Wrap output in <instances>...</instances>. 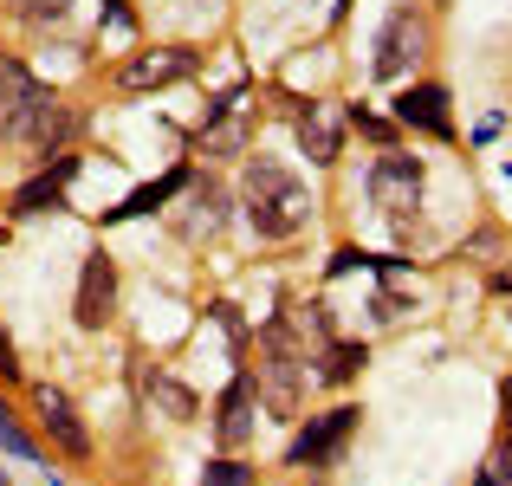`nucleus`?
<instances>
[{
    "instance_id": "f257e3e1",
    "label": "nucleus",
    "mask_w": 512,
    "mask_h": 486,
    "mask_svg": "<svg viewBox=\"0 0 512 486\" xmlns=\"http://www.w3.org/2000/svg\"><path fill=\"white\" fill-rule=\"evenodd\" d=\"M240 195H247V221H253L260 240H292L305 221H312V195H305V182L286 169V162H273V156L247 162Z\"/></svg>"
},
{
    "instance_id": "f03ea898",
    "label": "nucleus",
    "mask_w": 512,
    "mask_h": 486,
    "mask_svg": "<svg viewBox=\"0 0 512 486\" xmlns=\"http://www.w3.org/2000/svg\"><path fill=\"white\" fill-rule=\"evenodd\" d=\"M0 104H7V137H20V143L52 150V143L72 137V117L52 98V85H39V78L13 59H0Z\"/></svg>"
},
{
    "instance_id": "7ed1b4c3",
    "label": "nucleus",
    "mask_w": 512,
    "mask_h": 486,
    "mask_svg": "<svg viewBox=\"0 0 512 486\" xmlns=\"http://www.w3.org/2000/svg\"><path fill=\"white\" fill-rule=\"evenodd\" d=\"M305 350L292 344V324L286 318H273L266 324V337H260V376H266V402H273L279 415H292L299 409V383H305Z\"/></svg>"
},
{
    "instance_id": "20e7f679",
    "label": "nucleus",
    "mask_w": 512,
    "mask_h": 486,
    "mask_svg": "<svg viewBox=\"0 0 512 486\" xmlns=\"http://www.w3.org/2000/svg\"><path fill=\"white\" fill-rule=\"evenodd\" d=\"M370 201L389 214L396 227H409L415 214H422V162L415 156H376V169H370Z\"/></svg>"
},
{
    "instance_id": "39448f33",
    "label": "nucleus",
    "mask_w": 512,
    "mask_h": 486,
    "mask_svg": "<svg viewBox=\"0 0 512 486\" xmlns=\"http://www.w3.org/2000/svg\"><path fill=\"white\" fill-rule=\"evenodd\" d=\"M350 428H357V409H331V415H318V422H305L299 435H292V454H286V461H292V467H331V461L344 454Z\"/></svg>"
},
{
    "instance_id": "423d86ee",
    "label": "nucleus",
    "mask_w": 512,
    "mask_h": 486,
    "mask_svg": "<svg viewBox=\"0 0 512 486\" xmlns=\"http://www.w3.org/2000/svg\"><path fill=\"white\" fill-rule=\"evenodd\" d=\"M33 402H39V422H46V435L59 441L72 461H91V435H85V422H78L72 396H65V389H52V383H39Z\"/></svg>"
},
{
    "instance_id": "0eeeda50",
    "label": "nucleus",
    "mask_w": 512,
    "mask_h": 486,
    "mask_svg": "<svg viewBox=\"0 0 512 486\" xmlns=\"http://www.w3.org/2000/svg\"><path fill=\"white\" fill-rule=\"evenodd\" d=\"M396 124H402V130H422V137H435V143H448V137H454L448 91H441V85H409V91L396 98Z\"/></svg>"
},
{
    "instance_id": "6e6552de",
    "label": "nucleus",
    "mask_w": 512,
    "mask_h": 486,
    "mask_svg": "<svg viewBox=\"0 0 512 486\" xmlns=\"http://www.w3.org/2000/svg\"><path fill=\"white\" fill-rule=\"evenodd\" d=\"M111 305H117V266L104 260V253H85V273H78V324L85 331H104V318H111Z\"/></svg>"
},
{
    "instance_id": "1a4fd4ad",
    "label": "nucleus",
    "mask_w": 512,
    "mask_h": 486,
    "mask_svg": "<svg viewBox=\"0 0 512 486\" xmlns=\"http://www.w3.org/2000/svg\"><path fill=\"white\" fill-rule=\"evenodd\" d=\"M415 52H422V20L409 7H396L383 20V39H376V78H402L415 65Z\"/></svg>"
},
{
    "instance_id": "9d476101",
    "label": "nucleus",
    "mask_w": 512,
    "mask_h": 486,
    "mask_svg": "<svg viewBox=\"0 0 512 486\" xmlns=\"http://www.w3.org/2000/svg\"><path fill=\"white\" fill-rule=\"evenodd\" d=\"M195 72V52L182 46H163V52H143V59L124 65V91H156V85H175V78Z\"/></svg>"
},
{
    "instance_id": "9b49d317",
    "label": "nucleus",
    "mask_w": 512,
    "mask_h": 486,
    "mask_svg": "<svg viewBox=\"0 0 512 486\" xmlns=\"http://www.w3.org/2000/svg\"><path fill=\"white\" fill-rule=\"evenodd\" d=\"M221 441L227 448H240V441L253 435V376H234V383H227V396H221Z\"/></svg>"
},
{
    "instance_id": "f8f14e48",
    "label": "nucleus",
    "mask_w": 512,
    "mask_h": 486,
    "mask_svg": "<svg viewBox=\"0 0 512 486\" xmlns=\"http://www.w3.org/2000/svg\"><path fill=\"white\" fill-rule=\"evenodd\" d=\"M72 175H78V156H59V162H52L46 175H33V182H26L20 195H13V214H39V208H46V201H59Z\"/></svg>"
},
{
    "instance_id": "ddd939ff",
    "label": "nucleus",
    "mask_w": 512,
    "mask_h": 486,
    "mask_svg": "<svg viewBox=\"0 0 512 486\" xmlns=\"http://www.w3.org/2000/svg\"><path fill=\"white\" fill-rule=\"evenodd\" d=\"M299 143L312 162H338V117L325 111V104H312V111H299Z\"/></svg>"
},
{
    "instance_id": "4468645a",
    "label": "nucleus",
    "mask_w": 512,
    "mask_h": 486,
    "mask_svg": "<svg viewBox=\"0 0 512 486\" xmlns=\"http://www.w3.org/2000/svg\"><path fill=\"white\" fill-rule=\"evenodd\" d=\"M188 182V175L182 169H175V175H163V182H150V188H137V195H130L124 201V208H111V221H130V214H150V208H163V201L175 195V188H182Z\"/></svg>"
},
{
    "instance_id": "2eb2a0df",
    "label": "nucleus",
    "mask_w": 512,
    "mask_h": 486,
    "mask_svg": "<svg viewBox=\"0 0 512 486\" xmlns=\"http://www.w3.org/2000/svg\"><path fill=\"white\" fill-rule=\"evenodd\" d=\"M357 370H363V344H325V363H318L325 383H350Z\"/></svg>"
},
{
    "instance_id": "dca6fc26",
    "label": "nucleus",
    "mask_w": 512,
    "mask_h": 486,
    "mask_svg": "<svg viewBox=\"0 0 512 486\" xmlns=\"http://www.w3.org/2000/svg\"><path fill=\"white\" fill-rule=\"evenodd\" d=\"M150 396L163 402V409L175 415V422H188V415H195V396H188L182 383H169V376H150Z\"/></svg>"
},
{
    "instance_id": "f3484780",
    "label": "nucleus",
    "mask_w": 512,
    "mask_h": 486,
    "mask_svg": "<svg viewBox=\"0 0 512 486\" xmlns=\"http://www.w3.org/2000/svg\"><path fill=\"white\" fill-rule=\"evenodd\" d=\"M0 448H7V454H20V461H39L33 435H26V428H20V422L7 415V402H0Z\"/></svg>"
},
{
    "instance_id": "a211bd4d",
    "label": "nucleus",
    "mask_w": 512,
    "mask_h": 486,
    "mask_svg": "<svg viewBox=\"0 0 512 486\" xmlns=\"http://www.w3.org/2000/svg\"><path fill=\"white\" fill-rule=\"evenodd\" d=\"M195 486H253V467L247 461H208V474Z\"/></svg>"
},
{
    "instance_id": "6ab92c4d",
    "label": "nucleus",
    "mask_w": 512,
    "mask_h": 486,
    "mask_svg": "<svg viewBox=\"0 0 512 486\" xmlns=\"http://www.w3.org/2000/svg\"><path fill=\"white\" fill-rule=\"evenodd\" d=\"M7 7L20 13V20H39V26H46V20H65V13H72V0H7Z\"/></svg>"
},
{
    "instance_id": "aec40b11",
    "label": "nucleus",
    "mask_w": 512,
    "mask_h": 486,
    "mask_svg": "<svg viewBox=\"0 0 512 486\" xmlns=\"http://www.w3.org/2000/svg\"><path fill=\"white\" fill-rule=\"evenodd\" d=\"M487 480H493V486H512V435L500 441V448H493V461H487Z\"/></svg>"
},
{
    "instance_id": "412c9836",
    "label": "nucleus",
    "mask_w": 512,
    "mask_h": 486,
    "mask_svg": "<svg viewBox=\"0 0 512 486\" xmlns=\"http://www.w3.org/2000/svg\"><path fill=\"white\" fill-rule=\"evenodd\" d=\"M350 117H357V130H370V137H389V124H383V117H370V111H363V104H357V111H350Z\"/></svg>"
},
{
    "instance_id": "4be33fe9",
    "label": "nucleus",
    "mask_w": 512,
    "mask_h": 486,
    "mask_svg": "<svg viewBox=\"0 0 512 486\" xmlns=\"http://www.w3.org/2000/svg\"><path fill=\"white\" fill-rule=\"evenodd\" d=\"M0 376H7V383L20 376V363H13V344H7V331H0Z\"/></svg>"
},
{
    "instance_id": "5701e85b",
    "label": "nucleus",
    "mask_w": 512,
    "mask_h": 486,
    "mask_svg": "<svg viewBox=\"0 0 512 486\" xmlns=\"http://www.w3.org/2000/svg\"><path fill=\"white\" fill-rule=\"evenodd\" d=\"M500 409H506V428H512V376H506V389H500Z\"/></svg>"
},
{
    "instance_id": "b1692460",
    "label": "nucleus",
    "mask_w": 512,
    "mask_h": 486,
    "mask_svg": "<svg viewBox=\"0 0 512 486\" xmlns=\"http://www.w3.org/2000/svg\"><path fill=\"white\" fill-rule=\"evenodd\" d=\"M493 286H500V292H512V273H500V279H493Z\"/></svg>"
},
{
    "instance_id": "393cba45",
    "label": "nucleus",
    "mask_w": 512,
    "mask_h": 486,
    "mask_svg": "<svg viewBox=\"0 0 512 486\" xmlns=\"http://www.w3.org/2000/svg\"><path fill=\"white\" fill-rule=\"evenodd\" d=\"M0 486H7V474H0Z\"/></svg>"
}]
</instances>
